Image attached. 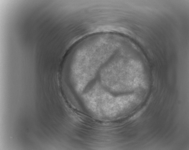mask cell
Returning a JSON list of instances; mask_svg holds the SVG:
<instances>
[{
	"mask_svg": "<svg viewBox=\"0 0 189 150\" xmlns=\"http://www.w3.org/2000/svg\"><path fill=\"white\" fill-rule=\"evenodd\" d=\"M95 37L79 48L73 56L71 76L77 91L83 89L105 59L106 46L104 38L101 35Z\"/></svg>",
	"mask_w": 189,
	"mask_h": 150,
	"instance_id": "6da1fadb",
	"label": "cell"
}]
</instances>
